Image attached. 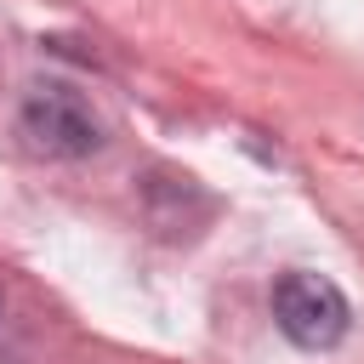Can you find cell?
Masks as SVG:
<instances>
[{
  "instance_id": "obj_1",
  "label": "cell",
  "mask_w": 364,
  "mask_h": 364,
  "mask_svg": "<svg viewBox=\"0 0 364 364\" xmlns=\"http://www.w3.org/2000/svg\"><path fill=\"white\" fill-rule=\"evenodd\" d=\"M17 131L23 148L40 159H80L102 142V125L74 85H34L17 108Z\"/></svg>"
},
{
  "instance_id": "obj_2",
  "label": "cell",
  "mask_w": 364,
  "mask_h": 364,
  "mask_svg": "<svg viewBox=\"0 0 364 364\" xmlns=\"http://www.w3.org/2000/svg\"><path fill=\"white\" fill-rule=\"evenodd\" d=\"M273 318H279V330L296 347L318 353V347H336L347 336L353 313H347V296H341L336 279H324V273H284L273 284Z\"/></svg>"
},
{
  "instance_id": "obj_3",
  "label": "cell",
  "mask_w": 364,
  "mask_h": 364,
  "mask_svg": "<svg viewBox=\"0 0 364 364\" xmlns=\"http://www.w3.org/2000/svg\"><path fill=\"white\" fill-rule=\"evenodd\" d=\"M142 199H148V222L165 233V239H188V233H199L205 222H210V193L193 182V176H182V171H154L148 182H142Z\"/></svg>"
}]
</instances>
